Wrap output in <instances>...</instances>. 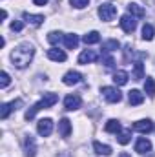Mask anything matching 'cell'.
Returning <instances> with one entry per match:
<instances>
[{
    "instance_id": "cell-20",
    "label": "cell",
    "mask_w": 155,
    "mask_h": 157,
    "mask_svg": "<svg viewBox=\"0 0 155 157\" xmlns=\"http://www.w3.org/2000/svg\"><path fill=\"white\" fill-rule=\"evenodd\" d=\"M113 82H115L117 86H124V84L128 82V73L122 71V70H120V71H115V73H113Z\"/></svg>"
},
{
    "instance_id": "cell-24",
    "label": "cell",
    "mask_w": 155,
    "mask_h": 157,
    "mask_svg": "<svg viewBox=\"0 0 155 157\" xmlns=\"http://www.w3.org/2000/svg\"><path fill=\"white\" fill-rule=\"evenodd\" d=\"M131 77L135 78V80L144 78V68H142V62H135V64H133V75H131Z\"/></svg>"
},
{
    "instance_id": "cell-23",
    "label": "cell",
    "mask_w": 155,
    "mask_h": 157,
    "mask_svg": "<svg viewBox=\"0 0 155 157\" xmlns=\"http://www.w3.org/2000/svg\"><path fill=\"white\" fill-rule=\"evenodd\" d=\"M117 141L120 144H128L131 141V130H124V132H119L117 133Z\"/></svg>"
},
{
    "instance_id": "cell-12",
    "label": "cell",
    "mask_w": 155,
    "mask_h": 157,
    "mask_svg": "<svg viewBox=\"0 0 155 157\" xmlns=\"http://www.w3.org/2000/svg\"><path fill=\"white\" fill-rule=\"evenodd\" d=\"M80 78H82V75H80L78 71H68V73L64 75V78H62V82H64L66 86H73V84H78V82H80Z\"/></svg>"
},
{
    "instance_id": "cell-35",
    "label": "cell",
    "mask_w": 155,
    "mask_h": 157,
    "mask_svg": "<svg viewBox=\"0 0 155 157\" xmlns=\"http://www.w3.org/2000/svg\"><path fill=\"white\" fill-rule=\"evenodd\" d=\"M35 2V6H46L47 4V0H33Z\"/></svg>"
},
{
    "instance_id": "cell-11",
    "label": "cell",
    "mask_w": 155,
    "mask_h": 157,
    "mask_svg": "<svg viewBox=\"0 0 155 157\" xmlns=\"http://www.w3.org/2000/svg\"><path fill=\"white\" fill-rule=\"evenodd\" d=\"M47 59L49 60H55V62H64L66 60V53L59 48H51L47 49Z\"/></svg>"
},
{
    "instance_id": "cell-28",
    "label": "cell",
    "mask_w": 155,
    "mask_h": 157,
    "mask_svg": "<svg viewBox=\"0 0 155 157\" xmlns=\"http://www.w3.org/2000/svg\"><path fill=\"white\" fill-rule=\"evenodd\" d=\"M104 51H115V49H119L120 48V44H119V40L115 39H112V40H108V42H104Z\"/></svg>"
},
{
    "instance_id": "cell-21",
    "label": "cell",
    "mask_w": 155,
    "mask_h": 157,
    "mask_svg": "<svg viewBox=\"0 0 155 157\" xmlns=\"http://www.w3.org/2000/svg\"><path fill=\"white\" fill-rule=\"evenodd\" d=\"M106 132H110V133H119L120 132V122L115 121V119H110L108 122H106Z\"/></svg>"
},
{
    "instance_id": "cell-25",
    "label": "cell",
    "mask_w": 155,
    "mask_h": 157,
    "mask_svg": "<svg viewBox=\"0 0 155 157\" xmlns=\"http://www.w3.org/2000/svg\"><path fill=\"white\" fill-rule=\"evenodd\" d=\"M144 91H146L150 97H153L155 95V78L146 77V80H144Z\"/></svg>"
},
{
    "instance_id": "cell-3",
    "label": "cell",
    "mask_w": 155,
    "mask_h": 157,
    "mask_svg": "<svg viewBox=\"0 0 155 157\" xmlns=\"http://www.w3.org/2000/svg\"><path fill=\"white\" fill-rule=\"evenodd\" d=\"M100 93L108 102H120V99H122V93L119 91V88H113V86H104L100 90Z\"/></svg>"
},
{
    "instance_id": "cell-5",
    "label": "cell",
    "mask_w": 155,
    "mask_h": 157,
    "mask_svg": "<svg viewBox=\"0 0 155 157\" xmlns=\"http://www.w3.org/2000/svg\"><path fill=\"white\" fill-rule=\"evenodd\" d=\"M37 132H39L42 137L51 135V132H53V121L51 119H40L39 124H37Z\"/></svg>"
},
{
    "instance_id": "cell-33",
    "label": "cell",
    "mask_w": 155,
    "mask_h": 157,
    "mask_svg": "<svg viewBox=\"0 0 155 157\" xmlns=\"http://www.w3.org/2000/svg\"><path fill=\"white\" fill-rule=\"evenodd\" d=\"M102 64H104L106 68H113V64H115V60H113L112 57H108V55H106V57L102 59Z\"/></svg>"
},
{
    "instance_id": "cell-10",
    "label": "cell",
    "mask_w": 155,
    "mask_h": 157,
    "mask_svg": "<svg viewBox=\"0 0 155 157\" xmlns=\"http://www.w3.org/2000/svg\"><path fill=\"white\" fill-rule=\"evenodd\" d=\"M97 59H99V55L93 49H86L78 55V64H89V62H95Z\"/></svg>"
},
{
    "instance_id": "cell-30",
    "label": "cell",
    "mask_w": 155,
    "mask_h": 157,
    "mask_svg": "<svg viewBox=\"0 0 155 157\" xmlns=\"http://www.w3.org/2000/svg\"><path fill=\"white\" fill-rule=\"evenodd\" d=\"M11 104H2L0 106V119H7V115L11 113Z\"/></svg>"
},
{
    "instance_id": "cell-7",
    "label": "cell",
    "mask_w": 155,
    "mask_h": 157,
    "mask_svg": "<svg viewBox=\"0 0 155 157\" xmlns=\"http://www.w3.org/2000/svg\"><path fill=\"white\" fill-rule=\"evenodd\" d=\"M80 104H82V99L78 97L77 93L68 95V97L64 99V108H66V110H70V112H73V110L80 108Z\"/></svg>"
},
{
    "instance_id": "cell-31",
    "label": "cell",
    "mask_w": 155,
    "mask_h": 157,
    "mask_svg": "<svg viewBox=\"0 0 155 157\" xmlns=\"http://www.w3.org/2000/svg\"><path fill=\"white\" fill-rule=\"evenodd\" d=\"M70 4L73 7H77V9H82V7H86L89 4V0H70Z\"/></svg>"
},
{
    "instance_id": "cell-36",
    "label": "cell",
    "mask_w": 155,
    "mask_h": 157,
    "mask_svg": "<svg viewBox=\"0 0 155 157\" xmlns=\"http://www.w3.org/2000/svg\"><path fill=\"white\" fill-rule=\"evenodd\" d=\"M119 157H131V155H130V154H126V152H122V154H120Z\"/></svg>"
},
{
    "instance_id": "cell-19",
    "label": "cell",
    "mask_w": 155,
    "mask_h": 157,
    "mask_svg": "<svg viewBox=\"0 0 155 157\" xmlns=\"http://www.w3.org/2000/svg\"><path fill=\"white\" fill-rule=\"evenodd\" d=\"M64 46L68 49H75L78 46V37L75 33H70V35H64Z\"/></svg>"
},
{
    "instance_id": "cell-2",
    "label": "cell",
    "mask_w": 155,
    "mask_h": 157,
    "mask_svg": "<svg viewBox=\"0 0 155 157\" xmlns=\"http://www.w3.org/2000/svg\"><path fill=\"white\" fill-rule=\"evenodd\" d=\"M57 101H59V95H57V93H44V97L40 99L39 102H37V104H33V106L26 112V119H28V121H31V119L37 115V112L46 110V108H51Z\"/></svg>"
},
{
    "instance_id": "cell-17",
    "label": "cell",
    "mask_w": 155,
    "mask_h": 157,
    "mask_svg": "<svg viewBox=\"0 0 155 157\" xmlns=\"http://www.w3.org/2000/svg\"><path fill=\"white\" fill-rule=\"evenodd\" d=\"M128 13H130L131 17H139V18H142V17L146 15V11H144L139 4H128Z\"/></svg>"
},
{
    "instance_id": "cell-6",
    "label": "cell",
    "mask_w": 155,
    "mask_h": 157,
    "mask_svg": "<svg viewBox=\"0 0 155 157\" xmlns=\"http://www.w3.org/2000/svg\"><path fill=\"white\" fill-rule=\"evenodd\" d=\"M120 28H122L126 33H133L135 28H137V20H135V17H131V15H124V17L120 18Z\"/></svg>"
},
{
    "instance_id": "cell-9",
    "label": "cell",
    "mask_w": 155,
    "mask_h": 157,
    "mask_svg": "<svg viewBox=\"0 0 155 157\" xmlns=\"http://www.w3.org/2000/svg\"><path fill=\"white\" fill-rule=\"evenodd\" d=\"M37 154V144H35V139L31 135H26L24 139V155L26 157H35Z\"/></svg>"
},
{
    "instance_id": "cell-13",
    "label": "cell",
    "mask_w": 155,
    "mask_h": 157,
    "mask_svg": "<svg viewBox=\"0 0 155 157\" xmlns=\"http://www.w3.org/2000/svg\"><path fill=\"white\" fill-rule=\"evenodd\" d=\"M128 101H130V104H131V106H139V104H142L144 95H142L139 90H131V91L128 93Z\"/></svg>"
},
{
    "instance_id": "cell-8",
    "label": "cell",
    "mask_w": 155,
    "mask_h": 157,
    "mask_svg": "<svg viewBox=\"0 0 155 157\" xmlns=\"http://www.w3.org/2000/svg\"><path fill=\"white\" fill-rule=\"evenodd\" d=\"M153 128H155V124L150 119H142V121H137V122L133 124V130H135V132H141V133H150Z\"/></svg>"
},
{
    "instance_id": "cell-32",
    "label": "cell",
    "mask_w": 155,
    "mask_h": 157,
    "mask_svg": "<svg viewBox=\"0 0 155 157\" xmlns=\"http://www.w3.org/2000/svg\"><path fill=\"white\" fill-rule=\"evenodd\" d=\"M22 28H24V22H20V20H15L11 24V29L13 31H22Z\"/></svg>"
},
{
    "instance_id": "cell-26",
    "label": "cell",
    "mask_w": 155,
    "mask_h": 157,
    "mask_svg": "<svg viewBox=\"0 0 155 157\" xmlns=\"http://www.w3.org/2000/svg\"><path fill=\"white\" fill-rule=\"evenodd\" d=\"M153 35H155L153 26H152V24H144V28H142V39L144 40H152L153 39Z\"/></svg>"
},
{
    "instance_id": "cell-29",
    "label": "cell",
    "mask_w": 155,
    "mask_h": 157,
    "mask_svg": "<svg viewBox=\"0 0 155 157\" xmlns=\"http://www.w3.org/2000/svg\"><path fill=\"white\" fill-rule=\"evenodd\" d=\"M9 82H11V78L7 75V71H2V73H0V88L6 90V88L9 86Z\"/></svg>"
},
{
    "instance_id": "cell-16",
    "label": "cell",
    "mask_w": 155,
    "mask_h": 157,
    "mask_svg": "<svg viewBox=\"0 0 155 157\" xmlns=\"http://www.w3.org/2000/svg\"><path fill=\"white\" fill-rule=\"evenodd\" d=\"M93 148H95V152L99 154V155H112V146H108V144H102V143H99V141H95L93 143Z\"/></svg>"
},
{
    "instance_id": "cell-22",
    "label": "cell",
    "mask_w": 155,
    "mask_h": 157,
    "mask_svg": "<svg viewBox=\"0 0 155 157\" xmlns=\"http://www.w3.org/2000/svg\"><path fill=\"white\" fill-rule=\"evenodd\" d=\"M84 42L86 44H97V42H100V33L99 31H89L88 35H84Z\"/></svg>"
},
{
    "instance_id": "cell-34",
    "label": "cell",
    "mask_w": 155,
    "mask_h": 157,
    "mask_svg": "<svg viewBox=\"0 0 155 157\" xmlns=\"http://www.w3.org/2000/svg\"><path fill=\"white\" fill-rule=\"evenodd\" d=\"M9 104H11V110L15 112V110H18L24 102H22V99H17V101H13V102H9Z\"/></svg>"
},
{
    "instance_id": "cell-27",
    "label": "cell",
    "mask_w": 155,
    "mask_h": 157,
    "mask_svg": "<svg viewBox=\"0 0 155 157\" xmlns=\"http://www.w3.org/2000/svg\"><path fill=\"white\" fill-rule=\"evenodd\" d=\"M60 40H62V33H60V31H51V33H47V42H49V44L55 46V44H59Z\"/></svg>"
},
{
    "instance_id": "cell-14",
    "label": "cell",
    "mask_w": 155,
    "mask_h": 157,
    "mask_svg": "<svg viewBox=\"0 0 155 157\" xmlns=\"http://www.w3.org/2000/svg\"><path fill=\"white\" fill-rule=\"evenodd\" d=\"M152 150V143L146 139V137H141L137 143H135V152H139V154H146V152H150Z\"/></svg>"
},
{
    "instance_id": "cell-4",
    "label": "cell",
    "mask_w": 155,
    "mask_h": 157,
    "mask_svg": "<svg viewBox=\"0 0 155 157\" xmlns=\"http://www.w3.org/2000/svg\"><path fill=\"white\" fill-rule=\"evenodd\" d=\"M115 15H117V7L113 4H102V6L99 7V17H100L102 20H112Z\"/></svg>"
},
{
    "instance_id": "cell-15",
    "label": "cell",
    "mask_w": 155,
    "mask_h": 157,
    "mask_svg": "<svg viewBox=\"0 0 155 157\" xmlns=\"http://www.w3.org/2000/svg\"><path fill=\"white\" fill-rule=\"evenodd\" d=\"M59 133H60L62 137H70V133H71V122H70L68 119H62V121L59 122Z\"/></svg>"
},
{
    "instance_id": "cell-1",
    "label": "cell",
    "mask_w": 155,
    "mask_h": 157,
    "mask_svg": "<svg viewBox=\"0 0 155 157\" xmlns=\"http://www.w3.org/2000/svg\"><path fill=\"white\" fill-rule=\"evenodd\" d=\"M35 55V49L29 42H24L20 46H17L13 51H11V60H13V66H17L18 70H24L26 66H29L31 59Z\"/></svg>"
},
{
    "instance_id": "cell-18",
    "label": "cell",
    "mask_w": 155,
    "mask_h": 157,
    "mask_svg": "<svg viewBox=\"0 0 155 157\" xmlns=\"http://www.w3.org/2000/svg\"><path fill=\"white\" fill-rule=\"evenodd\" d=\"M22 18H24L26 22L33 24V26H40V24L44 22V17H42V15H31V13H24Z\"/></svg>"
}]
</instances>
